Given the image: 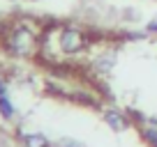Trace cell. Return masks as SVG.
Wrapping results in <instances>:
<instances>
[{
    "mask_svg": "<svg viewBox=\"0 0 157 147\" xmlns=\"http://www.w3.org/2000/svg\"><path fill=\"white\" fill-rule=\"evenodd\" d=\"M19 140H21V145H23V147H53V142H51L42 131H28V133H21Z\"/></svg>",
    "mask_w": 157,
    "mask_h": 147,
    "instance_id": "cell-5",
    "label": "cell"
},
{
    "mask_svg": "<svg viewBox=\"0 0 157 147\" xmlns=\"http://www.w3.org/2000/svg\"><path fill=\"white\" fill-rule=\"evenodd\" d=\"M90 48H93V39L86 28L76 23H58L44 28L39 58L49 62H67V60L88 58Z\"/></svg>",
    "mask_w": 157,
    "mask_h": 147,
    "instance_id": "cell-1",
    "label": "cell"
},
{
    "mask_svg": "<svg viewBox=\"0 0 157 147\" xmlns=\"http://www.w3.org/2000/svg\"><path fill=\"white\" fill-rule=\"evenodd\" d=\"M139 133H141L143 142L148 147H157V124H150V122L139 124Z\"/></svg>",
    "mask_w": 157,
    "mask_h": 147,
    "instance_id": "cell-6",
    "label": "cell"
},
{
    "mask_svg": "<svg viewBox=\"0 0 157 147\" xmlns=\"http://www.w3.org/2000/svg\"><path fill=\"white\" fill-rule=\"evenodd\" d=\"M53 147H86L81 140H76V138H69V136H63L58 138V140L53 142Z\"/></svg>",
    "mask_w": 157,
    "mask_h": 147,
    "instance_id": "cell-8",
    "label": "cell"
},
{
    "mask_svg": "<svg viewBox=\"0 0 157 147\" xmlns=\"http://www.w3.org/2000/svg\"><path fill=\"white\" fill-rule=\"evenodd\" d=\"M88 60H90L93 71H97L99 76H106V74H111L113 69H116V64H118V48L111 46V44H106V46H102V51L90 53Z\"/></svg>",
    "mask_w": 157,
    "mask_h": 147,
    "instance_id": "cell-3",
    "label": "cell"
},
{
    "mask_svg": "<svg viewBox=\"0 0 157 147\" xmlns=\"http://www.w3.org/2000/svg\"><path fill=\"white\" fill-rule=\"evenodd\" d=\"M14 115H16V108H14V103H12V99L7 97V94H2V97H0V117L12 120Z\"/></svg>",
    "mask_w": 157,
    "mask_h": 147,
    "instance_id": "cell-7",
    "label": "cell"
},
{
    "mask_svg": "<svg viewBox=\"0 0 157 147\" xmlns=\"http://www.w3.org/2000/svg\"><path fill=\"white\" fill-rule=\"evenodd\" d=\"M143 32H146V34H152V37H157V14H152L150 19L143 23Z\"/></svg>",
    "mask_w": 157,
    "mask_h": 147,
    "instance_id": "cell-9",
    "label": "cell"
},
{
    "mask_svg": "<svg viewBox=\"0 0 157 147\" xmlns=\"http://www.w3.org/2000/svg\"><path fill=\"white\" fill-rule=\"evenodd\" d=\"M2 94H7V81L0 76V97H2Z\"/></svg>",
    "mask_w": 157,
    "mask_h": 147,
    "instance_id": "cell-10",
    "label": "cell"
},
{
    "mask_svg": "<svg viewBox=\"0 0 157 147\" xmlns=\"http://www.w3.org/2000/svg\"><path fill=\"white\" fill-rule=\"evenodd\" d=\"M102 120L113 133H123V131H127V129L132 127L129 113H125V110H120V108H116V106L102 108Z\"/></svg>",
    "mask_w": 157,
    "mask_h": 147,
    "instance_id": "cell-4",
    "label": "cell"
},
{
    "mask_svg": "<svg viewBox=\"0 0 157 147\" xmlns=\"http://www.w3.org/2000/svg\"><path fill=\"white\" fill-rule=\"evenodd\" d=\"M42 34L44 25L33 19H16L0 25V39L5 51L16 60H35L42 53Z\"/></svg>",
    "mask_w": 157,
    "mask_h": 147,
    "instance_id": "cell-2",
    "label": "cell"
}]
</instances>
